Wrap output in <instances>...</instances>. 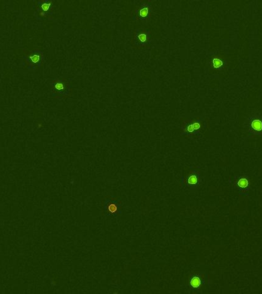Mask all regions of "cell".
Masks as SVG:
<instances>
[{
  "label": "cell",
  "instance_id": "10",
  "mask_svg": "<svg viewBox=\"0 0 262 294\" xmlns=\"http://www.w3.org/2000/svg\"><path fill=\"white\" fill-rule=\"evenodd\" d=\"M251 127L256 131H261L262 130V122L259 119L254 120L251 123Z\"/></svg>",
  "mask_w": 262,
  "mask_h": 294
},
{
  "label": "cell",
  "instance_id": "8",
  "mask_svg": "<svg viewBox=\"0 0 262 294\" xmlns=\"http://www.w3.org/2000/svg\"><path fill=\"white\" fill-rule=\"evenodd\" d=\"M52 87L56 91H58V93H61V94H64V92H67V90H66V85L65 83L63 80H55L54 81L53 84H52Z\"/></svg>",
  "mask_w": 262,
  "mask_h": 294
},
{
  "label": "cell",
  "instance_id": "7",
  "mask_svg": "<svg viewBox=\"0 0 262 294\" xmlns=\"http://www.w3.org/2000/svg\"><path fill=\"white\" fill-rule=\"evenodd\" d=\"M237 186L239 188L240 191H248V186H249V181L247 177L241 176L238 179L236 182Z\"/></svg>",
  "mask_w": 262,
  "mask_h": 294
},
{
  "label": "cell",
  "instance_id": "1",
  "mask_svg": "<svg viewBox=\"0 0 262 294\" xmlns=\"http://www.w3.org/2000/svg\"><path fill=\"white\" fill-rule=\"evenodd\" d=\"M181 182L183 188L192 191L197 189L201 185L202 177L199 171L197 169H191L185 176H183Z\"/></svg>",
  "mask_w": 262,
  "mask_h": 294
},
{
  "label": "cell",
  "instance_id": "12",
  "mask_svg": "<svg viewBox=\"0 0 262 294\" xmlns=\"http://www.w3.org/2000/svg\"><path fill=\"white\" fill-rule=\"evenodd\" d=\"M50 6H51L50 3H45V4H44V5L42 6V9H43L44 11H48V10L49 9V8H50Z\"/></svg>",
  "mask_w": 262,
  "mask_h": 294
},
{
  "label": "cell",
  "instance_id": "4",
  "mask_svg": "<svg viewBox=\"0 0 262 294\" xmlns=\"http://www.w3.org/2000/svg\"><path fill=\"white\" fill-rule=\"evenodd\" d=\"M134 42L139 47L146 46L150 43V33L146 31L138 30L135 33Z\"/></svg>",
  "mask_w": 262,
  "mask_h": 294
},
{
  "label": "cell",
  "instance_id": "9",
  "mask_svg": "<svg viewBox=\"0 0 262 294\" xmlns=\"http://www.w3.org/2000/svg\"><path fill=\"white\" fill-rule=\"evenodd\" d=\"M41 54L40 52H35L34 54L28 56V59L29 61H31V62L32 64H37L40 62L41 61Z\"/></svg>",
  "mask_w": 262,
  "mask_h": 294
},
{
  "label": "cell",
  "instance_id": "3",
  "mask_svg": "<svg viewBox=\"0 0 262 294\" xmlns=\"http://www.w3.org/2000/svg\"><path fill=\"white\" fill-rule=\"evenodd\" d=\"M202 128V123L199 120L195 119L192 121H187L182 124L181 129L183 135L188 136L195 134Z\"/></svg>",
  "mask_w": 262,
  "mask_h": 294
},
{
  "label": "cell",
  "instance_id": "6",
  "mask_svg": "<svg viewBox=\"0 0 262 294\" xmlns=\"http://www.w3.org/2000/svg\"><path fill=\"white\" fill-rule=\"evenodd\" d=\"M150 14V7L146 5H143L137 11V19L146 20L149 19Z\"/></svg>",
  "mask_w": 262,
  "mask_h": 294
},
{
  "label": "cell",
  "instance_id": "11",
  "mask_svg": "<svg viewBox=\"0 0 262 294\" xmlns=\"http://www.w3.org/2000/svg\"><path fill=\"white\" fill-rule=\"evenodd\" d=\"M213 65L215 67L218 68V67H220L222 65V61L220 60V59H218V58H215L213 60Z\"/></svg>",
  "mask_w": 262,
  "mask_h": 294
},
{
  "label": "cell",
  "instance_id": "2",
  "mask_svg": "<svg viewBox=\"0 0 262 294\" xmlns=\"http://www.w3.org/2000/svg\"><path fill=\"white\" fill-rule=\"evenodd\" d=\"M103 208L107 217L116 218L122 214V203L118 199L112 197L105 199Z\"/></svg>",
  "mask_w": 262,
  "mask_h": 294
},
{
  "label": "cell",
  "instance_id": "5",
  "mask_svg": "<svg viewBox=\"0 0 262 294\" xmlns=\"http://www.w3.org/2000/svg\"><path fill=\"white\" fill-rule=\"evenodd\" d=\"M204 282H205L204 277L201 274L192 275L189 280V286L192 291L199 290V289H200L202 286V285L204 284Z\"/></svg>",
  "mask_w": 262,
  "mask_h": 294
}]
</instances>
